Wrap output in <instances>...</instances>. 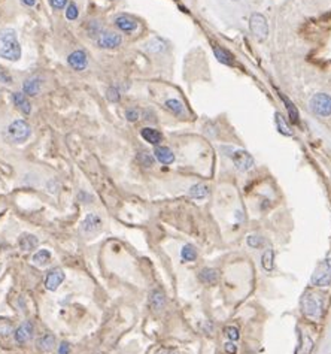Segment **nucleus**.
I'll return each instance as SVG.
<instances>
[{"mask_svg":"<svg viewBox=\"0 0 331 354\" xmlns=\"http://www.w3.org/2000/svg\"><path fill=\"white\" fill-rule=\"evenodd\" d=\"M0 57L12 62L20 60L21 57V47L18 44L15 32L11 28L0 30Z\"/></svg>","mask_w":331,"mask_h":354,"instance_id":"1","label":"nucleus"},{"mask_svg":"<svg viewBox=\"0 0 331 354\" xmlns=\"http://www.w3.org/2000/svg\"><path fill=\"white\" fill-rule=\"evenodd\" d=\"M310 283L313 285H318V287H325V285L331 284V259L322 260L318 264L313 275H312Z\"/></svg>","mask_w":331,"mask_h":354,"instance_id":"2","label":"nucleus"},{"mask_svg":"<svg viewBox=\"0 0 331 354\" xmlns=\"http://www.w3.org/2000/svg\"><path fill=\"white\" fill-rule=\"evenodd\" d=\"M303 311L309 318L318 320L322 314V301L313 293H308L303 298Z\"/></svg>","mask_w":331,"mask_h":354,"instance_id":"3","label":"nucleus"},{"mask_svg":"<svg viewBox=\"0 0 331 354\" xmlns=\"http://www.w3.org/2000/svg\"><path fill=\"white\" fill-rule=\"evenodd\" d=\"M30 133H32V130H30L28 123L24 121V120H17L12 124H9V127H8L9 139L12 142H17V143H21V142L27 141Z\"/></svg>","mask_w":331,"mask_h":354,"instance_id":"4","label":"nucleus"},{"mask_svg":"<svg viewBox=\"0 0 331 354\" xmlns=\"http://www.w3.org/2000/svg\"><path fill=\"white\" fill-rule=\"evenodd\" d=\"M310 109L319 117L331 115V96L325 93H318L310 99Z\"/></svg>","mask_w":331,"mask_h":354,"instance_id":"5","label":"nucleus"},{"mask_svg":"<svg viewBox=\"0 0 331 354\" xmlns=\"http://www.w3.org/2000/svg\"><path fill=\"white\" fill-rule=\"evenodd\" d=\"M230 159L233 160L234 166L239 169V170H242V172H246L249 169H252L254 166V159L249 153L243 151V150H231L230 154Z\"/></svg>","mask_w":331,"mask_h":354,"instance_id":"6","label":"nucleus"},{"mask_svg":"<svg viewBox=\"0 0 331 354\" xmlns=\"http://www.w3.org/2000/svg\"><path fill=\"white\" fill-rule=\"evenodd\" d=\"M249 27H251V32L254 33L255 38L258 39H265L267 35H268V25H267V21L265 18L261 15V14H254L249 20Z\"/></svg>","mask_w":331,"mask_h":354,"instance_id":"7","label":"nucleus"},{"mask_svg":"<svg viewBox=\"0 0 331 354\" xmlns=\"http://www.w3.org/2000/svg\"><path fill=\"white\" fill-rule=\"evenodd\" d=\"M33 333H35L33 323L27 320V321L21 323L20 326L14 330V339H15L17 344L24 345V344H27L30 339L33 338Z\"/></svg>","mask_w":331,"mask_h":354,"instance_id":"8","label":"nucleus"},{"mask_svg":"<svg viewBox=\"0 0 331 354\" xmlns=\"http://www.w3.org/2000/svg\"><path fill=\"white\" fill-rule=\"evenodd\" d=\"M123 42V38L121 35H118V33H113V32H103L99 38H97V45L100 48H116L119 47Z\"/></svg>","mask_w":331,"mask_h":354,"instance_id":"9","label":"nucleus"},{"mask_svg":"<svg viewBox=\"0 0 331 354\" xmlns=\"http://www.w3.org/2000/svg\"><path fill=\"white\" fill-rule=\"evenodd\" d=\"M66 275L62 269H52L51 272H48L46 278H45V287L49 291H55L60 285L63 284Z\"/></svg>","mask_w":331,"mask_h":354,"instance_id":"10","label":"nucleus"},{"mask_svg":"<svg viewBox=\"0 0 331 354\" xmlns=\"http://www.w3.org/2000/svg\"><path fill=\"white\" fill-rule=\"evenodd\" d=\"M67 62L75 71H84L88 65V58L84 51H75L67 57Z\"/></svg>","mask_w":331,"mask_h":354,"instance_id":"11","label":"nucleus"},{"mask_svg":"<svg viewBox=\"0 0 331 354\" xmlns=\"http://www.w3.org/2000/svg\"><path fill=\"white\" fill-rule=\"evenodd\" d=\"M102 227V218L97 214H88L82 221V230L85 233H94L100 230Z\"/></svg>","mask_w":331,"mask_h":354,"instance_id":"12","label":"nucleus"},{"mask_svg":"<svg viewBox=\"0 0 331 354\" xmlns=\"http://www.w3.org/2000/svg\"><path fill=\"white\" fill-rule=\"evenodd\" d=\"M38 244H39V239L32 233H22L18 239L20 250L22 251H33L38 247Z\"/></svg>","mask_w":331,"mask_h":354,"instance_id":"13","label":"nucleus"},{"mask_svg":"<svg viewBox=\"0 0 331 354\" xmlns=\"http://www.w3.org/2000/svg\"><path fill=\"white\" fill-rule=\"evenodd\" d=\"M115 25H116L121 32H126V33H132V32H134L136 28H137V23H136L133 18L127 17V15H119V17H116Z\"/></svg>","mask_w":331,"mask_h":354,"instance_id":"14","label":"nucleus"},{"mask_svg":"<svg viewBox=\"0 0 331 354\" xmlns=\"http://www.w3.org/2000/svg\"><path fill=\"white\" fill-rule=\"evenodd\" d=\"M154 156H155V159H157L160 163H163V165H172V163L175 162V154H173V151L169 148V146H160V145H157L155 150H154Z\"/></svg>","mask_w":331,"mask_h":354,"instance_id":"15","label":"nucleus"},{"mask_svg":"<svg viewBox=\"0 0 331 354\" xmlns=\"http://www.w3.org/2000/svg\"><path fill=\"white\" fill-rule=\"evenodd\" d=\"M199 280H200V283H203V284L214 285V284H217L218 280H220V272H218L217 269L206 268V269L200 271V274H199Z\"/></svg>","mask_w":331,"mask_h":354,"instance_id":"16","label":"nucleus"},{"mask_svg":"<svg viewBox=\"0 0 331 354\" xmlns=\"http://www.w3.org/2000/svg\"><path fill=\"white\" fill-rule=\"evenodd\" d=\"M140 135H142V138H143L146 142H149L151 145H155V146L163 141V135H161L157 129H153V127H145V129H142Z\"/></svg>","mask_w":331,"mask_h":354,"instance_id":"17","label":"nucleus"},{"mask_svg":"<svg viewBox=\"0 0 331 354\" xmlns=\"http://www.w3.org/2000/svg\"><path fill=\"white\" fill-rule=\"evenodd\" d=\"M212 49H214L215 57L218 58V62H221L222 65H227V66H233L234 65L233 55L227 49H224L222 47H220L217 44H212Z\"/></svg>","mask_w":331,"mask_h":354,"instance_id":"18","label":"nucleus"},{"mask_svg":"<svg viewBox=\"0 0 331 354\" xmlns=\"http://www.w3.org/2000/svg\"><path fill=\"white\" fill-rule=\"evenodd\" d=\"M164 305H166V298L161 290H154L151 294H149V307H151L154 311L163 309Z\"/></svg>","mask_w":331,"mask_h":354,"instance_id":"19","label":"nucleus"},{"mask_svg":"<svg viewBox=\"0 0 331 354\" xmlns=\"http://www.w3.org/2000/svg\"><path fill=\"white\" fill-rule=\"evenodd\" d=\"M12 99H14L15 106H17L22 114L28 115L30 112H32V103H30V100L25 97V94H22V93H14Z\"/></svg>","mask_w":331,"mask_h":354,"instance_id":"20","label":"nucleus"},{"mask_svg":"<svg viewBox=\"0 0 331 354\" xmlns=\"http://www.w3.org/2000/svg\"><path fill=\"white\" fill-rule=\"evenodd\" d=\"M12 323L6 318H0V342H8L12 338Z\"/></svg>","mask_w":331,"mask_h":354,"instance_id":"21","label":"nucleus"},{"mask_svg":"<svg viewBox=\"0 0 331 354\" xmlns=\"http://www.w3.org/2000/svg\"><path fill=\"white\" fill-rule=\"evenodd\" d=\"M55 347V336L52 333H45L38 339V348L44 353L52 351Z\"/></svg>","mask_w":331,"mask_h":354,"instance_id":"22","label":"nucleus"},{"mask_svg":"<svg viewBox=\"0 0 331 354\" xmlns=\"http://www.w3.org/2000/svg\"><path fill=\"white\" fill-rule=\"evenodd\" d=\"M166 109H169L173 115L176 117H184L185 115V106L182 105V102H179L177 99H169L164 103Z\"/></svg>","mask_w":331,"mask_h":354,"instance_id":"23","label":"nucleus"},{"mask_svg":"<svg viewBox=\"0 0 331 354\" xmlns=\"http://www.w3.org/2000/svg\"><path fill=\"white\" fill-rule=\"evenodd\" d=\"M22 90H24V94H28V96H36L41 90V82L39 79L36 78H30L27 79L24 84H22Z\"/></svg>","mask_w":331,"mask_h":354,"instance_id":"24","label":"nucleus"},{"mask_svg":"<svg viewBox=\"0 0 331 354\" xmlns=\"http://www.w3.org/2000/svg\"><path fill=\"white\" fill-rule=\"evenodd\" d=\"M279 97L282 99V102H284V105H285V108H287V111H288V115H289L291 123H292V124H298V121H300V118H298V111H297V108L294 106V103L289 102L282 93H279Z\"/></svg>","mask_w":331,"mask_h":354,"instance_id":"25","label":"nucleus"},{"mask_svg":"<svg viewBox=\"0 0 331 354\" xmlns=\"http://www.w3.org/2000/svg\"><path fill=\"white\" fill-rule=\"evenodd\" d=\"M275 123H276L278 130H279L282 135H285V136H292V132H291L289 126L285 123V118H284L279 112L275 114Z\"/></svg>","mask_w":331,"mask_h":354,"instance_id":"26","label":"nucleus"},{"mask_svg":"<svg viewBox=\"0 0 331 354\" xmlns=\"http://www.w3.org/2000/svg\"><path fill=\"white\" fill-rule=\"evenodd\" d=\"M49 259H51V253L48 250H39V251H36V254L33 256L32 260L35 264H38V266H45V264L49 261Z\"/></svg>","mask_w":331,"mask_h":354,"instance_id":"27","label":"nucleus"},{"mask_svg":"<svg viewBox=\"0 0 331 354\" xmlns=\"http://www.w3.org/2000/svg\"><path fill=\"white\" fill-rule=\"evenodd\" d=\"M180 257H182L185 261H193L197 259V250L191 244H187L182 247V250H180Z\"/></svg>","mask_w":331,"mask_h":354,"instance_id":"28","label":"nucleus"},{"mask_svg":"<svg viewBox=\"0 0 331 354\" xmlns=\"http://www.w3.org/2000/svg\"><path fill=\"white\" fill-rule=\"evenodd\" d=\"M207 187L204 184H194L191 189H190V196L194 197V199H204L207 196Z\"/></svg>","mask_w":331,"mask_h":354,"instance_id":"29","label":"nucleus"},{"mask_svg":"<svg viewBox=\"0 0 331 354\" xmlns=\"http://www.w3.org/2000/svg\"><path fill=\"white\" fill-rule=\"evenodd\" d=\"M273 250H267L264 254H263V268L268 272V271H273V266H275V263H273Z\"/></svg>","mask_w":331,"mask_h":354,"instance_id":"30","label":"nucleus"},{"mask_svg":"<svg viewBox=\"0 0 331 354\" xmlns=\"http://www.w3.org/2000/svg\"><path fill=\"white\" fill-rule=\"evenodd\" d=\"M137 160H139V163H140L142 166H145V167H151V166L154 165V162H155L154 156L146 153V151H140V153L137 154Z\"/></svg>","mask_w":331,"mask_h":354,"instance_id":"31","label":"nucleus"},{"mask_svg":"<svg viewBox=\"0 0 331 354\" xmlns=\"http://www.w3.org/2000/svg\"><path fill=\"white\" fill-rule=\"evenodd\" d=\"M88 35L89 36H93V38H99L103 32H102V25H100V23L99 21H91V23H89L88 24Z\"/></svg>","mask_w":331,"mask_h":354,"instance_id":"32","label":"nucleus"},{"mask_svg":"<svg viewBox=\"0 0 331 354\" xmlns=\"http://www.w3.org/2000/svg\"><path fill=\"white\" fill-rule=\"evenodd\" d=\"M224 333H225V336L230 339V341H237L239 339V329L236 328V326H227L225 329H224Z\"/></svg>","mask_w":331,"mask_h":354,"instance_id":"33","label":"nucleus"},{"mask_svg":"<svg viewBox=\"0 0 331 354\" xmlns=\"http://www.w3.org/2000/svg\"><path fill=\"white\" fill-rule=\"evenodd\" d=\"M106 97H108V100H110V102H118V100H119V92H118V88H115V87L108 88Z\"/></svg>","mask_w":331,"mask_h":354,"instance_id":"34","label":"nucleus"},{"mask_svg":"<svg viewBox=\"0 0 331 354\" xmlns=\"http://www.w3.org/2000/svg\"><path fill=\"white\" fill-rule=\"evenodd\" d=\"M263 238H260V236H255V235H251L249 238H248V245L252 247V248H260L263 245Z\"/></svg>","mask_w":331,"mask_h":354,"instance_id":"35","label":"nucleus"},{"mask_svg":"<svg viewBox=\"0 0 331 354\" xmlns=\"http://www.w3.org/2000/svg\"><path fill=\"white\" fill-rule=\"evenodd\" d=\"M126 118H127L129 121H132V123L137 121V120H139V111L134 109V108L127 109V111H126Z\"/></svg>","mask_w":331,"mask_h":354,"instance_id":"36","label":"nucleus"},{"mask_svg":"<svg viewBox=\"0 0 331 354\" xmlns=\"http://www.w3.org/2000/svg\"><path fill=\"white\" fill-rule=\"evenodd\" d=\"M66 17H67V20H76V18H78V8H76L75 3H70V5L67 6Z\"/></svg>","mask_w":331,"mask_h":354,"instance_id":"37","label":"nucleus"},{"mask_svg":"<svg viewBox=\"0 0 331 354\" xmlns=\"http://www.w3.org/2000/svg\"><path fill=\"white\" fill-rule=\"evenodd\" d=\"M149 44H153V45H155V47H151V48H148V49H151V51H155V52H160V51H164L166 49V47H164V44L160 41V39H154L153 42H149Z\"/></svg>","mask_w":331,"mask_h":354,"instance_id":"38","label":"nucleus"},{"mask_svg":"<svg viewBox=\"0 0 331 354\" xmlns=\"http://www.w3.org/2000/svg\"><path fill=\"white\" fill-rule=\"evenodd\" d=\"M49 3L54 9H63L67 3V0H49Z\"/></svg>","mask_w":331,"mask_h":354,"instance_id":"39","label":"nucleus"},{"mask_svg":"<svg viewBox=\"0 0 331 354\" xmlns=\"http://www.w3.org/2000/svg\"><path fill=\"white\" fill-rule=\"evenodd\" d=\"M224 351L225 354H236L237 353V345L231 341V342H227L225 347H224Z\"/></svg>","mask_w":331,"mask_h":354,"instance_id":"40","label":"nucleus"},{"mask_svg":"<svg viewBox=\"0 0 331 354\" xmlns=\"http://www.w3.org/2000/svg\"><path fill=\"white\" fill-rule=\"evenodd\" d=\"M69 353H70V344L63 341L58 347V354H69Z\"/></svg>","mask_w":331,"mask_h":354,"instance_id":"41","label":"nucleus"},{"mask_svg":"<svg viewBox=\"0 0 331 354\" xmlns=\"http://www.w3.org/2000/svg\"><path fill=\"white\" fill-rule=\"evenodd\" d=\"M0 81H3L5 84H9L12 79H11V78H9V75H6L3 71H0Z\"/></svg>","mask_w":331,"mask_h":354,"instance_id":"42","label":"nucleus"},{"mask_svg":"<svg viewBox=\"0 0 331 354\" xmlns=\"http://www.w3.org/2000/svg\"><path fill=\"white\" fill-rule=\"evenodd\" d=\"M22 2H24L25 5H28V6H33V5L36 3V0H22Z\"/></svg>","mask_w":331,"mask_h":354,"instance_id":"43","label":"nucleus"}]
</instances>
